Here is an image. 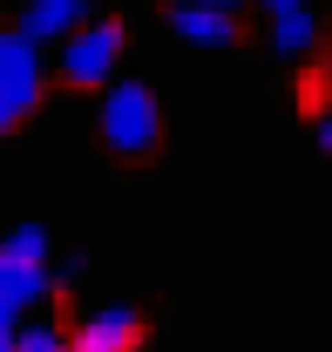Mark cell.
I'll use <instances>...</instances> for the list:
<instances>
[{
	"instance_id": "cell-1",
	"label": "cell",
	"mask_w": 332,
	"mask_h": 352,
	"mask_svg": "<svg viewBox=\"0 0 332 352\" xmlns=\"http://www.w3.org/2000/svg\"><path fill=\"white\" fill-rule=\"evenodd\" d=\"M95 135L109 156L123 163H149L163 149V102L149 82H109L102 88V109H95Z\"/></svg>"
},
{
	"instance_id": "cell-14",
	"label": "cell",
	"mask_w": 332,
	"mask_h": 352,
	"mask_svg": "<svg viewBox=\"0 0 332 352\" xmlns=\"http://www.w3.org/2000/svg\"><path fill=\"white\" fill-rule=\"evenodd\" d=\"M264 7H271V14H278V7H305V0H264Z\"/></svg>"
},
{
	"instance_id": "cell-15",
	"label": "cell",
	"mask_w": 332,
	"mask_h": 352,
	"mask_svg": "<svg viewBox=\"0 0 332 352\" xmlns=\"http://www.w3.org/2000/svg\"><path fill=\"white\" fill-rule=\"evenodd\" d=\"M319 75H326V82H332V47H326V68H319Z\"/></svg>"
},
{
	"instance_id": "cell-7",
	"label": "cell",
	"mask_w": 332,
	"mask_h": 352,
	"mask_svg": "<svg viewBox=\"0 0 332 352\" xmlns=\"http://www.w3.org/2000/svg\"><path fill=\"white\" fill-rule=\"evenodd\" d=\"M82 21H88V0H28L21 34H28V41H68Z\"/></svg>"
},
{
	"instance_id": "cell-9",
	"label": "cell",
	"mask_w": 332,
	"mask_h": 352,
	"mask_svg": "<svg viewBox=\"0 0 332 352\" xmlns=\"http://www.w3.org/2000/svg\"><path fill=\"white\" fill-rule=\"evenodd\" d=\"M14 352H68V332L54 318H28V325H14Z\"/></svg>"
},
{
	"instance_id": "cell-4",
	"label": "cell",
	"mask_w": 332,
	"mask_h": 352,
	"mask_svg": "<svg viewBox=\"0 0 332 352\" xmlns=\"http://www.w3.org/2000/svg\"><path fill=\"white\" fill-rule=\"evenodd\" d=\"M54 292V271L41 258H14L0 244V325H21V311H34Z\"/></svg>"
},
{
	"instance_id": "cell-6",
	"label": "cell",
	"mask_w": 332,
	"mask_h": 352,
	"mask_svg": "<svg viewBox=\"0 0 332 352\" xmlns=\"http://www.w3.org/2000/svg\"><path fill=\"white\" fill-rule=\"evenodd\" d=\"M169 28L190 47H231L238 41V14L231 7H210V0H176L169 7Z\"/></svg>"
},
{
	"instance_id": "cell-11",
	"label": "cell",
	"mask_w": 332,
	"mask_h": 352,
	"mask_svg": "<svg viewBox=\"0 0 332 352\" xmlns=\"http://www.w3.org/2000/svg\"><path fill=\"white\" fill-rule=\"evenodd\" d=\"M82 271H88V258H61V264H54V285H75Z\"/></svg>"
},
{
	"instance_id": "cell-16",
	"label": "cell",
	"mask_w": 332,
	"mask_h": 352,
	"mask_svg": "<svg viewBox=\"0 0 332 352\" xmlns=\"http://www.w3.org/2000/svg\"><path fill=\"white\" fill-rule=\"evenodd\" d=\"M210 7H231V14H238V0H210Z\"/></svg>"
},
{
	"instance_id": "cell-2",
	"label": "cell",
	"mask_w": 332,
	"mask_h": 352,
	"mask_svg": "<svg viewBox=\"0 0 332 352\" xmlns=\"http://www.w3.org/2000/svg\"><path fill=\"white\" fill-rule=\"evenodd\" d=\"M123 21H82L68 41H61V54H54V75L68 88H109L116 82V68H123Z\"/></svg>"
},
{
	"instance_id": "cell-10",
	"label": "cell",
	"mask_w": 332,
	"mask_h": 352,
	"mask_svg": "<svg viewBox=\"0 0 332 352\" xmlns=\"http://www.w3.org/2000/svg\"><path fill=\"white\" fill-rule=\"evenodd\" d=\"M0 244H7L14 258H41L48 264V230H41V223H21V230H7Z\"/></svg>"
},
{
	"instance_id": "cell-13",
	"label": "cell",
	"mask_w": 332,
	"mask_h": 352,
	"mask_svg": "<svg viewBox=\"0 0 332 352\" xmlns=\"http://www.w3.org/2000/svg\"><path fill=\"white\" fill-rule=\"evenodd\" d=\"M0 352H14V325H0Z\"/></svg>"
},
{
	"instance_id": "cell-3",
	"label": "cell",
	"mask_w": 332,
	"mask_h": 352,
	"mask_svg": "<svg viewBox=\"0 0 332 352\" xmlns=\"http://www.w3.org/2000/svg\"><path fill=\"white\" fill-rule=\"evenodd\" d=\"M41 88H48L41 41H28L21 28L0 34V135H14L34 109H41Z\"/></svg>"
},
{
	"instance_id": "cell-8",
	"label": "cell",
	"mask_w": 332,
	"mask_h": 352,
	"mask_svg": "<svg viewBox=\"0 0 332 352\" xmlns=\"http://www.w3.org/2000/svg\"><path fill=\"white\" fill-rule=\"evenodd\" d=\"M271 47H278L285 61L312 54V47H319V14H312V7H278V14H271Z\"/></svg>"
},
{
	"instance_id": "cell-5",
	"label": "cell",
	"mask_w": 332,
	"mask_h": 352,
	"mask_svg": "<svg viewBox=\"0 0 332 352\" xmlns=\"http://www.w3.org/2000/svg\"><path fill=\"white\" fill-rule=\"evenodd\" d=\"M143 346V311L136 305H95L68 332V352H136Z\"/></svg>"
},
{
	"instance_id": "cell-12",
	"label": "cell",
	"mask_w": 332,
	"mask_h": 352,
	"mask_svg": "<svg viewBox=\"0 0 332 352\" xmlns=\"http://www.w3.org/2000/svg\"><path fill=\"white\" fill-rule=\"evenodd\" d=\"M319 149H326V156H332V102H326V109H319Z\"/></svg>"
}]
</instances>
